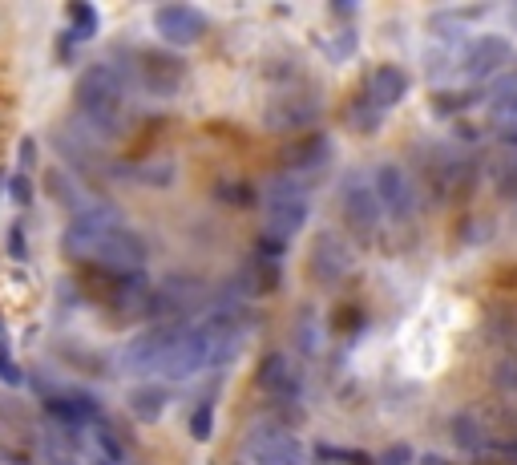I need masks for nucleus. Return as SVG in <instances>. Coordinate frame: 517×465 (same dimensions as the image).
I'll return each instance as SVG.
<instances>
[{"label":"nucleus","instance_id":"1","mask_svg":"<svg viewBox=\"0 0 517 465\" xmlns=\"http://www.w3.org/2000/svg\"><path fill=\"white\" fill-rule=\"evenodd\" d=\"M73 98H77V110H81V118H85V126H89L93 134L114 138V134L126 130L130 89H126V77H122L114 65L97 61V65L81 69Z\"/></svg>","mask_w":517,"mask_h":465},{"label":"nucleus","instance_id":"2","mask_svg":"<svg viewBox=\"0 0 517 465\" xmlns=\"http://www.w3.org/2000/svg\"><path fill=\"white\" fill-rule=\"evenodd\" d=\"M263 207H267V235L287 247V243L303 231L307 211H312V199H307V186H303L299 178L283 174V178H275V182L267 186Z\"/></svg>","mask_w":517,"mask_h":465},{"label":"nucleus","instance_id":"3","mask_svg":"<svg viewBox=\"0 0 517 465\" xmlns=\"http://www.w3.org/2000/svg\"><path fill=\"white\" fill-rule=\"evenodd\" d=\"M194 340H198V352H202V368L206 364H231L239 356V348L247 344L243 312L235 304L215 308L202 324H194Z\"/></svg>","mask_w":517,"mask_h":465},{"label":"nucleus","instance_id":"4","mask_svg":"<svg viewBox=\"0 0 517 465\" xmlns=\"http://www.w3.org/2000/svg\"><path fill=\"white\" fill-rule=\"evenodd\" d=\"M118 227H126V223H122V211H118L114 203H106V199H93L89 207L73 211L61 247H65V255H73V259H93V251L106 243Z\"/></svg>","mask_w":517,"mask_h":465},{"label":"nucleus","instance_id":"5","mask_svg":"<svg viewBox=\"0 0 517 465\" xmlns=\"http://www.w3.org/2000/svg\"><path fill=\"white\" fill-rule=\"evenodd\" d=\"M206 304V284L194 275H166L158 288H150V320L154 324H186Z\"/></svg>","mask_w":517,"mask_h":465},{"label":"nucleus","instance_id":"6","mask_svg":"<svg viewBox=\"0 0 517 465\" xmlns=\"http://www.w3.org/2000/svg\"><path fill=\"white\" fill-rule=\"evenodd\" d=\"M324 118V98L320 93H307V89H295V93H275L263 110V126L275 130V134H287V130H307Z\"/></svg>","mask_w":517,"mask_h":465},{"label":"nucleus","instance_id":"7","mask_svg":"<svg viewBox=\"0 0 517 465\" xmlns=\"http://www.w3.org/2000/svg\"><path fill=\"white\" fill-rule=\"evenodd\" d=\"M134 73H138V85L146 93H154V98H174L186 81V61L174 49H138Z\"/></svg>","mask_w":517,"mask_h":465},{"label":"nucleus","instance_id":"8","mask_svg":"<svg viewBox=\"0 0 517 465\" xmlns=\"http://www.w3.org/2000/svg\"><path fill=\"white\" fill-rule=\"evenodd\" d=\"M243 453L251 465H307L303 441L275 425H255L243 441Z\"/></svg>","mask_w":517,"mask_h":465},{"label":"nucleus","instance_id":"9","mask_svg":"<svg viewBox=\"0 0 517 465\" xmlns=\"http://www.w3.org/2000/svg\"><path fill=\"white\" fill-rule=\"evenodd\" d=\"M178 328L182 324H150L146 332H138L126 344V352H122V368L134 372V377H158V368H162V360H166Z\"/></svg>","mask_w":517,"mask_h":465},{"label":"nucleus","instance_id":"10","mask_svg":"<svg viewBox=\"0 0 517 465\" xmlns=\"http://www.w3.org/2000/svg\"><path fill=\"white\" fill-rule=\"evenodd\" d=\"M340 207H344V223L352 227L356 239H372L380 231V203L372 191V178L348 174L340 186Z\"/></svg>","mask_w":517,"mask_h":465},{"label":"nucleus","instance_id":"11","mask_svg":"<svg viewBox=\"0 0 517 465\" xmlns=\"http://www.w3.org/2000/svg\"><path fill=\"white\" fill-rule=\"evenodd\" d=\"M146 239L138 235V231H130V227H118L106 243H101L97 251H93V259H97V267L106 271V275H114V279H126V275H142V267H146Z\"/></svg>","mask_w":517,"mask_h":465},{"label":"nucleus","instance_id":"12","mask_svg":"<svg viewBox=\"0 0 517 465\" xmlns=\"http://www.w3.org/2000/svg\"><path fill=\"white\" fill-rule=\"evenodd\" d=\"M206 29H211V21H206L202 9L194 5H182V0H174V5H162L154 13V33L170 45V49H190L206 37Z\"/></svg>","mask_w":517,"mask_h":465},{"label":"nucleus","instance_id":"13","mask_svg":"<svg viewBox=\"0 0 517 465\" xmlns=\"http://www.w3.org/2000/svg\"><path fill=\"white\" fill-rule=\"evenodd\" d=\"M307 271H312V279L320 288H336L340 279L352 271V251L348 243L336 235V231H320L312 239V247H307Z\"/></svg>","mask_w":517,"mask_h":465},{"label":"nucleus","instance_id":"14","mask_svg":"<svg viewBox=\"0 0 517 465\" xmlns=\"http://www.w3.org/2000/svg\"><path fill=\"white\" fill-rule=\"evenodd\" d=\"M372 191H376L380 211H388L392 219H408L412 211H417V191H412V178H408L404 166H396V162L376 166Z\"/></svg>","mask_w":517,"mask_h":465},{"label":"nucleus","instance_id":"15","mask_svg":"<svg viewBox=\"0 0 517 465\" xmlns=\"http://www.w3.org/2000/svg\"><path fill=\"white\" fill-rule=\"evenodd\" d=\"M509 61H513V45H509V37L485 33V37H477V41L465 49V61H461V69H465V77H473V81H485V77L501 73Z\"/></svg>","mask_w":517,"mask_h":465},{"label":"nucleus","instance_id":"16","mask_svg":"<svg viewBox=\"0 0 517 465\" xmlns=\"http://www.w3.org/2000/svg\"><path fill=\"white\" fill-rule=\"evenodd\" d=\"M279 284H283V267H279V259H267V255H255L235 275V288H243L239 296H247V300H263V296L279 292Z\"/></svg>","mask_w":517,"mask_h":465},{"label":"nucleus","instance_id":"17","mask_svg":"<svg viewBox=\"0 0 517 465\" xmlns=\"http://www.w3.org/2000/svg\"><path fill=\"white\" fill-rule=\"evenodd\" d=\"M404 93H408V73L396 69V65H380V69L368 77V98H364V102L384 114V110H392V106L404 102Z\"/></svg>","mask_w":517,"mask_h":465},{"label":"nucleus","instance_id":"18","mask_svg":"<svg viewBox=\"0 0 517 465\" xmlns=\"http://www.w3.org/2000/svg\"><path fill=\"white\" fill-rule=\"evenodd\" d=\"M255 385H259L263 393H275V397H295V393H299L295 368H291V360L279 356V352H271V356L259 360V368H255Z\"/></svg>","mask_w":517,"mask_h":465},{"label":"nucleus","instance_id":"19","mask_svg":"<svg viewBox=\"0 0 517 465\" xmlns=\"http://www.w3.org/2000/svg\"><path fill=\"white\" fill-rule=\"evenodd\" d=\"M283 162L291 170H320L324 162H332V142L320 134V130H307L299 142H291L283 150Z\"/></svg>","mask_w":517,"mask_h":465},{"label":"nucleus","instance_id":"20","mask_svg":"<svg viewBox=\"0 0 517 465\" xmlns=\"http://www.w3.org/2000/svg\"><path fill=\"white\" fill-rule=\"evenodd\" d=\"M49 417H53L57 425H65V429H81V425H93V421H97V405H93V397H85V393L53 397V401H49Z\"/></svg>","mask_w":517,"mask_h":465},{"label":"nucleus","instance_id":"21","mask_svg":"<svg viewBox=\"0 0 517 465\" xmlns=\"http://www.w3.org/2000/svg\"><path fill=\"white\" fill-rule=\"evenodd\" d=\"M453 441H457V449H465V453H477V449H485V425H481L477 417L461 413V417L453 421Z\"/></svg>","mask_w":517,"mask_h":465},{"label":"nucleus","instance_id":"22","mask_svg":"<svg viewBox=\"0 0 517 465\" xmlns=\"http://www.w3.org/2000/svg\"><path fill=\"white\" fill-rule=\"evenodd\" d=\"M130 409H134L138 421H158L162 409H166V393H162L158 385H154V389H138V393L130 397Z\"/></svg>","mask_w":517,"mask_h":465},{"label":"nucleus","instance_id":"23","mask_svg":"<svg viewBox=\"0 0 517 465\" xmlns=\"http://www.w3.org/2000/svg\"><path fill=\"white\" fill-rule=\"evenodd\" d=\"M493 126H501V134H517V93H497L489 106Z\"/></svg>","mask_w":517,"mask_h":465},{"label":"nucleus","instance_id":"24","mask_svg":"<svg viewBox=\"0 0 517 465\" xmlns=\"http://www.w3.org/2000/svg\"><path fill=\"white\" fill-rule=\"evenodd\" d=\"M493 182H497V195H501L505 203H517V154L501 158V166H497Z\"/></svg>","mask_w":517,"mask_h":465},{"label":"nucleus","instance_id":"25","mask_svg":"<svg viewBox=\"0 0 517 465\" xmlns=\"http://www.w3.org/2000/svg\"><path fill=\"white\" fill-rule=\"evenodd\" d=\"M69 21H73V37L89 41L97 33V9L93 5H69Z\"/></svg>","mask_w":517,"mask_h":465},{"label":"nucleus","instance_id":"26","mask_svg":"<svg viewBox=\"0 0 517 465\" xmlns=\"http://www.w3.org/2000/svg\"><path fill=\"white\" fill-rule=\"evenodd\" d=\"M211 433H215V405L202 401V405L190 413V437H194V441H211Z\"/></svg>","mask_w":517,"mask_h":465},{"label":"nucleus","instance_id":"27","mask_svg":"<svg viewBox=\"0 0 517 465\" xmlns=\"http://www.w3.org/2000/svg\"><path fill=\"white\" fill-rule=\"evenodd\" d=\"M93 429H97V441H101V449H106V457H110V465H118L122 457H126V445H122V437L106 425V421H93Z\"/></svg>","mask_w":517,"mask_h":465},{"label":"nucleus","instance_id":"28","mask_svg":"<svg viewBox=\"0 0 517 465\" xmlns=\"http://www.w3.org/2000/svg\"><path fill=\"white\" fill-rule=\"evenodd\" d=\"M493 385L501 393H517V356H501L493 364Z\"/></svg>","mask_w":517,"mask_h":465},{"label":"nucleus","instance_id":"29","mask_svg":"<svg viewBox=\"0 0 517 465\" xmlns=\"http://www.w3.org/2000/svg\"><path fill=\"white\" fill-rule=\"evenodd\" d=\"M219 199L231 203V207H251L255 203V191H251L247 182H227V186H219Z\"/></svg>","mask_w":517,"mask_h":465},{"label":"nucleus","instance_id":"30","mask_svg":"<svg viewBox=\"0 0 517 465\" xmlns=\"http://www.w3.org/2000/svg\"><path fill=\"white\" fill-rule=\"evenodd\" d=\"M380 122H384V114L376 110V106H356V114H352V126H356V134H376L380 130Z\"/></svg>","mask_w":517,"mask_h":465},{"label":"nucleus","instance_id":"31","mask_svg":"<svg viewBox=\"0 0 517 465\" xmlns=\"http://www.w3.org/2000/svg\"><path fill=\"white\" fill-rule=\"evenodd\" d=\"M9 199H13L17 207H29V203H33V182H29V174L17 170V174L9 178Z\"/></svg>","mask_w":517,"mask_h":465},{"label":"nucleus","instance_id":"32","mask_svg":"<svg viewBox=\"0 0 517 465\" xmlns=\"http://www.w3.org/2000/svg\"><path fill=\"white\" fill-rule=\"evenodd\" d=\"M0 381H5L9 389H17V385L25 381V372H21V368L9 360V352H5V348H0Z\"/></svg>","mask_w":517,"mask_h":465},{"label":"nucleus","instance_id":"33","mask_svg":"<svg viewBox=\"0 0 517 465\" xmlns=\"http://www.w3.org/2000/svg\"><path fill=\"white\" fill-rule=\"evenodd\" d=\"M408 461H412V449H408V445H392V449H384L372 465H408Z\"/></svg>","mask_w":517,"mask_h":465},{"label":"nucleus","instance_id":"34","mask_svg":"<svg viewBox=\"0 0 517 465\" xmlns=\"http://www.w3.org/2000/svg\"><path fill=\"white\" fill-rule=\"evenodd\" d=\"M9 255L13 259H29V243H25V227L21 223H13V231H9Z\"/></svg>","mask_w":517,"mask_h":465},{"label":"nucleus","instance_id":"35","mask_svg":"<svg viewBox=\"0 0 517 465\" xmlns=\"http://www.w3.org/2000/svg\"><path fill=\"white\" fill-rule=\"evenodd\" d=\"M17 166H21V174H29L37 166V142L33 138H21V162Z\"/></svg>","mask_w":517,"mask_h":465},{"label":"nucleus","instance_id":"36","mask_svg":"<svg viewBox=\"0 0 517 465\" xmlns=\"http://www.w3.org/2000/svg\"><path fill=\"white\" fill-rule=\"evenodd\" d=\"M138 178H146V182H170V162H158V166H142V170H138Z\"/></svg>","mask_w":517,"mask_h":465},{"label":"nucleus","instance_id":"37","mask_svg":"<svg viewBox=\"0 0 517 465\" xmlns=\"http://www.w3.org/2000/svg\"><path fill=\"white\" fill-rule=\"evenodd\" d=\"M425 465H453V461H445V457H437V453H429V457H425Z\"/></svg>","mask_w":517,"mask_h":465},{"label":"nucleus","instance_id":"38","mask_svg":"<svg viewBox=\"0 0 517 465\" xmlns=\"http://www.w3.org/2000/svg\"><path fill=\"white\" fill-rule=\"evenodd\" d=\"M509 461H513V465H517V441H513V445H509Z\"/></svg>","mask_w":517,"mask_h":465},{"label":"nucleus","instance_id":"39","mask_svg":"<svg viewBox=\"0 0 517 465\" xmlns=\"http://www.w3.org/2000/svg\"><path fill=\"white\" fill-rule=\"evenodd\" d=\"M0 186H5V178H0Z\"/></svg>","mask_w":517,"mask_h":465},{"label":"nucleus","instance_id":"40","mask_svg":"<svg viewBox=\"0 0 517 465\" xmlns=\"http://www.w3.org/2000/svg\"><path fill=\"white\" fill-rule=\"evenodd\" d=\"M106 465H110V461H106Z\"/></svg>","mask_w":517,"mask_h":465}]
</instances>
